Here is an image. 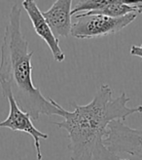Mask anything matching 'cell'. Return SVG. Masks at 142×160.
<instances>
[{
    "label": "cell",
    "instance_id": "1",
    "mask_svg": "<svg viewBox=\"0 0 142 160\" xmlns=\"http://www.w3.org/2000/svg\"><path fill=\"white\" fill-rule=\"evenodd\" d=\"M130 100L125 93L113 98L112 88L102 84L87 105L74 103L73 111L59 107L64 120L54 124L67 132L70 160H130L112 152L105 142L110 123L124 121L132 114L142 112V106H128Z\"/></svg>",
    "mask_w": 142,
    "mask_h": 160
},
{
    "label": "cell",
    "instance_id": "2",
    "mask_svg": "<svg viewBox=\"0 0 142 160\" xmlns=\"http://www.w3.org/2000/svg\"><path fill=\"white\" fill-rule=\"evenodd\" d=\"M21 8L14 3L0 47V85L10 88L19 108L37 121L40 115L60 116V105L47 99L32 81L33 52L21 32Z\"/></svg>",
    "mask_w": 142,
    "mask_h": 160
},
{
    "label": "cell",
    "instance_id": "3",
    "mask_svg": "<svg viewBox=\"0 0 142 160\" xmlns=\"http://www.w3.org/2000/svg\"><path fill=\"white\" fill-rule=\"evenodd\" d=\"M136 17V13L118 18L103 15H88L85 13L77 14L74 16L71 35L78 39H94L113 35L135 22Z\"/></svg>",
    "mask_w": 142,
    "mask_h": 160
},
{
    "label": "cell",
    "instance_id": "4",
    "mask_svg": "<svg viewBox=\"0 0 142 160\" xmlns=\"http://www.w3.org/2000/svg\"><path fill=\"white\" fill-rule=\"evenodd\" d=\"M1 86L2 94L9 102V115L3 121H0V128H8L13 131L25 132L32 137L34 141V147L36 151V159L42 160V151L40 146V140H47L49 138L48 134H45L38 130L33 125L32 119L30 115L22 111L17 105L15 99L13 98L10 88L6 85Z\"/></svg>",
    "mask_w": 142,
    "mask_h": 160
},
{
    "label": "cell",
    "instance_id": "5",
    "mask_svg": "<svg viewBox=\"0 0 142 160\" xmlns=\"http://www.w3.org/2000/svg\"><path fill=\"white\" fill-rule=\"evenodd\" d=\"M107 148L114 153L124 152L142 159V128H131L122 120H115L108 126Z\"/></svg>",
    "mask_w": 142,
    "mask_h": 160
},
{
    "label": "cell",
    "instance_id": "6",
    "mask_svg": "<svg viewBox=\"0 0 142 160\" xmlns=\"http://www.w3.org/2000/svg\"><path fill=\"white\" fill-rule=\"evenodd\" d=\"M21 6L27 13L36 34L40 36L48 45L54 61H57L58 62H64L65 59V55L59 46V39L53 33L52 29L48 26L36 1H34V0H25V1L21 2Z\"/></svg>",
    "mask_w": 142,
    "mask_h": 160
},
{
    "label": "cell",
    "instance_id": "7",
    "mask_svg": "<svg viewBox=\"0 0 142 160\" xmlns=\"http://www.w3.org/2000/svg\"><path fill=\"white\" fill-rule=\"evenodd\" d=\"M71 0H57L48 10L42 12L43 17L54 35L60 37H68L71 35Z\"/></svg>",
    "mask_w": 142,
    "mask_h": 160
},
{
    "label": "cell",
    "instance_id": "8",
    "mask_svg": "<svg viewBox=\"0 0 142 160\" xmlns=\"http://www.w3.org/2000/svg\"><path fill=\"white\" fill-rule=\"evenodd\" d=\"M130 55L132 56H136V57H139L142 59V45L137 46V45H132L130 47Z\"/></svg>",
    "mask_w": 142,
    "mask_h": 160
}]
</instances>
